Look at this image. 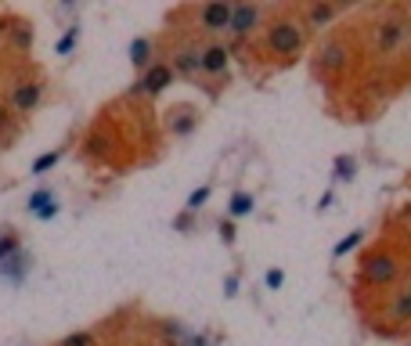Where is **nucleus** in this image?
Segmentation results:
<instances>
[{"instance_id":"obj_25","label":"nucleus","mask_w":411,"mask_h":346,"mask_svg":"<svg viewBox=\"0 0 411 346\" xmlns=\"http://www.w3.org/2000/svg\"><path fill=\"white\" fill-rule=\"evenodd\" d=\"M195 228V213H180V216H173V231H192Z\"/></svg>"},{"instance_id":"obj_21","label":"nucleus","mask_w":411,"mask_h":346,"mask_svg":"<svg viewBox=\"0 0 411 346\" xmlns=\"http://www.w3.org/2000/svg\"><path fill=\"white\" fill-rule=\"evenodd\" d=\"M54 346H98V339H94V332H69L66 339H58Z\"/></svg>"},{"instance_id":"obj_15","label":"nucleus","mask_w":411,"mask_h":346,"mask_svg":"<svg viewBox=\"0 0 411 346\" xmlns=\"http://www.w3.org/2000/svg\"><path fill=\"white\" fill-rule=\"evenodd\" d=\"M336 18V8L332 4H310L307 8V25H314V29H318V25H329Z\"/></svg>"},{"instance_id":"obj_6","label":"nucleus","mask_w":411,"mask_h":346,"mask_svg":"<svg viewBox=\"0 0 411 346\" xmlns=\"http://www.w3.org/2000/svg\"><path fill=\"white\" fill-rule=\"evenodd\" d=\"M202 76L209 80H224L228 76V61H231V47L228 44H220V40H209L202 44Z\"/></svg>"},{"instance_id":"obj_17","label":"nucleus","mask_w":411,"mask_h":346,"mask_svg":"<svg viewBox=\"0 0 411 346\" xmlns=\"http://www.w3.org/2000/svg\"><path fill=\"white\" fill-rule=\"evenodd\" d=\"M390 318H393V321H411V285H407V289H400V296L393 299Z\"/></svg>"},{"instance_id":"obj_9","label":"nucleus","mask_w":411,"mask_h":346,"mask_svg":"<svg viewBox=\"0 0 411 346\" xmlns=\"http://www.w3.org/2000/svg\"><path fill=\"white\" fill-rule=\"evenodd\" d=\"M155 58H159V54H155V40H152V37H134V40H130V66L137 69V76H141L148 66H155Z\"/></svg>"},{"instance_id":"obj_10","label":"nucleus","mask_w":411,"mask_h":346,"mask_svg":"<svg viewBox=\"0 0 411 346\" xmlns=\"http://www.w3.org/2000/svg\"><path fill=\"white\" fill-rule=\"evenodd\" d=\"M25 209L33 213L37 220H51V216H58V195L47 192V187H44V192H33V195H29V202H25Z\"/></svg>"},{"instance_id":"obj_7","label":"nucleus","mask_w":411,"mask_h":346,"mask_svg":"<svg viewBox=\"0 0 411 346\" xmlns=\"http://www.w3.org/2000/svg\"><path fill=\"white\" fill-rule=\"evenodd\" d=\"M260 18H264V8H257V4H235V15H231V29H228V33H231L235 40H249L252 33H257Z\"/></svg>"},{"instance_id":"obj_8","label":"nucleus","mask_w":411,"mask_h":346,"mask_svg":"<svg viewBox=\"0 0 411 346\" xmlns=\"http://www.w3.org/2000/svg\"><path fill=\"white\" fill-rule=\"evenodd\" d=\"M397 278V260L390 253H375L364 260V281L368 285H386V281Z\"/></svg>"},{"instance_id":"obj_26","label":"nucleus","mask_w":411,"mask_h":346,"mask_svg":"<svg viewBox=\"0 0 411 346\" xmlns=\"http://www.w3.org/2000/svg\"><path fill=\"white\" fill-rule=\"evenodd\" d=\"M264 281H267V289H281V285H286V271H281V267H271Z\"/></svg>"},{"instance_id":"obj_24","label":"nucleus","mask_w":411,"mask_h":346,"mask_svg":"<svg viewBox=\"0 0 411 346\" xmlns=\"http://www.w3.org/2000/svg\"><path fill=\"white\" fill-rule=\"evenodd\" d=\"M220 242H228V245H235V238H238V228H235V220L231 216H224V220H220Z\"/></svg>"},{"instance_id":"obj_4","label":"nucleus","mask_w":411,"mask_h":346,"mask_svg":"<svg viewBox=\"0 0 411 346\" xmlns=\"http://www.w3.org/2000/svg\"><path fill=\"white\" fill-rule=\"evenodd\" d=\"M44 90H47V80L37 73L33 80H15L11 83V90H8V101H11V109L18 112V116H29V112H37L40 109V101H44Z\"/></svg>"},{"instance_id":"obj_5","label":"nucleus","mask_w":411,"mask_h":346,"mask_svg":"<svg viewBox=\"0 0 411 346\" xmlns=\"http://www.w3.org/2000/svg\"><path fill=\"white\" fill-rule=\"evenodd\" d=\"M163 127H166L170 137H192L199 130V109L195 105H184V101L170 105L163 112Z\"/></svg>"},{"instance_id":"obj_19","label":"nucleus","mask_w":411,"mask_h":346,"mask_svg":"<svg viewBox=\"0 0 411 346\" xmlns=\"http://www.w3.org/2000/svg\"><path fill=\"white\" fill-rule=\"evenodd\" d=\"M209 195H213V187H209V184H202V187H195V192H192V195H188V202H184V209H188V213H199V209L206 206V199H209Z\"/></svg>"},{"instance_id":"obj_1","label":"nucleus","mask_w":411,"mask_h":346,"mask_svg":"<svg viewBox=\"0 0 411 346\" xmlns=\"http://www.w3.org/2000/svg\"><path fill=\"white\" fill-rule=\"evenodd\" d=\"M264 44H267L271 54H278V58H286V61H289L293 54L303 51L307 33H303V25H300V22H293V18H278V22H271V25L264 29Z\"/></svg>"},{"instance_id":"obj_3","label":"nucleus","mask_w":411,"mask_h":346,"mask_svg":"<svg viewBox=\"0 0 411 346\" xmlns=\"http://www.w3.org/2000/svg\"><path fill=\"white\" fill-rule=\"evenodd\" d=\"M188 15L195 18V29L199 33H228L231 29V15H235V4H220V0H213V4H199V8H188Z\"/></svg>"},{"instance_id":"obj_13","label":"nucleus","mask_w":411,"mask_h":346,"mask_svg":"<svg viewBox=\"0 0 411 346\" xmlns=\"http://www.w3.org/2000/svg\"><path fill=\"white\" fill-rule=\"evenodd\" d=\"M18 253H22L18 231H15V228H0V267H4L11 257H18Z\"/></svg>"},{"instance_id":"obj_29","label":"nucleus","mask_w":411,"mask_h":346,"mask_svg":"<svg viewBox=\"0 0 411 346\" xmlns=\"http://www.w3.org/2000/svg\"><path fill=\"white\" fill-rule=\"evenodd\" d=\"M4 148H8V144H4V137H0V152H4Z\"/></svg>"},{"instance_id":"obj_23","label":"nucleus","mask_w":411,"mask_h":346,"mask_svg":"<svg viewBox=\"0 0 411 346\" xmlns=\"http://www.w3.org/2000/svg\"><path fill=\"white\" fill-rule=\"evenodd\" d=\"M80 33H83V29H80V25H69V33H66V37H61V40L54 44V51H58V54H69V51L76 47V40H80Z\"/></svg>"},{"instance_id":"obj_22","label":"nucleus","mask_w":411,"mask_h":346,"mask_svg":"<svg viewBox=\"0 0 411 346\" xmlns=\"http://www.w3.org/2000/svg\"><path fill=\"white\" fill-rule=\"evenodd\" d=\"M361 238H364L361 231H350V235H346L343 242H336V249H332V257H336V260H339V257H346V253H350V249H357V245H361Z\"/></svg>"},{"instance_id":"obj_16","label":"nucleus","mask_w":411,"mask_h":346,"mask_svg":"<svg viewBox=\"0 0 411 346\" xmlns=\"http://www.w3.org/2000/svg\"><path fill=\"white\" fill-rule=\"evenodd\" d=\"M321 66L332 69V73L343 69V66H346V47H343V44H329V47L321 51Z\"/></svg>"},{"instance_id":"obj_20","label":"nucleus","mask_w":411,"mask_h":346,"mask_svg":"<svg viewBox=\"0 0 411 346\" xmlns=\"http://www.w3.org/2000/svg\"><path fill=\"white\" fill-rule=\"evenodd\" d=\"M354 173H357L354 155H339L336 159V180H354Z\"/></svg>"},{"instance_id":"obj_28","label":"nucleus","mask_w":411,"mask_h":346,"mask_svg":"<svg viewBox=\"0 0 411 346\" xmlns=\"http://www.w3.org/2000/svg\"><path fill=\"white\" fill-rule=\"evenodd\" d=\"M332 202H336V195H332V192H325V195H321V202H318V213H325Z\"/></svg>"},{"instance_id":"obj_27","label":"nucleus","mask_w":411,"mask_h":346,"mask_svg":"<svg viewBox=\"0 0 411 346\" xmlns=\"http://www.w3.org/2000/svg\"><path fill=\"white\" fill-rule=\"evenodd\" d=\"M235 292H238V278L231 274V278L224 281V296H235Z\"/></svg>"},{"instance_id":"obj_14","label":"nucleus","mask_w":411,"mask_h":346,"mask_svg":"<svg viewBox=\"0 0 411 346\" xmlns=\"http://www.w3.org/2000/svg\"><path fill=\"white\" fill-rule=\"evenodd\" d=\"M252 206H257V202H252V195H249V192H235V195H231V202H228V216H231V220H242V216H249V213H252Z\"/></svg>"},{"instance_id":"obj_11","label":"nucleus","mask_w":411,"mask_h":346,"mask_svg":"<svg viewBox=\"0 0 411 346\" xmlns=\"http://www.w3.org/2000/svg\"><path fill=\"white\" fill-rule=\"evenodd\" d=\"M8 37H11V47L18 54H25L29 47H33V22H29V18H15L11 29H8Z\"/></svg>"},{"instance_id":"obj_12","label":"nucleus","mask_w":411,"mask_h":346,"mask_svg":"<svg viewBox=\"0 0 411 346\" xmlns=\"http://www.w3.org/2000/svg\"><path fill=\"white\" fill-rule=\"evenodd\" d=\"M400 37H404L400 22H386V25H379V33H375V47L390 54V51H393V47L400 44Z\"/></svg>"},{"instance_id":"obj_30","label":"nucleus","mask_w":411,"mask_h":346,"mask_svg":"<svg viewBox=\"0 0 411 346\" xmlns=\"http://www.w3.org/2000/svg\"><path fill=\"white\" fill-rule=\"evenodd\" d=\"M407 54H411V44H407Z\"/></svg>"},{"instance_id":"obj_2","label":"nucleus","mask_w":411,"mask_h":346,"mask_svg":"<svg viewBox=\"0 0 411 346\" xmlns=\"http://www.w3.org/2000/svg\"><path fill=\"white\" fill-rule=\"evenodd\" d=\"M177 80V73L166 66L163 58H155V66H148L141 76H137V83L130 87V98H141V101H152V98H159V94L170 87Z\"/></svg>"},{"instance_id":"obj_18","label":"nucleus","mask_w":411,"mask_h":346,"mask_svg":"<svg viewBox=\"0 0 411 346\" xmlns=\"http://www.w3.org/2000/svg\"><path fill=\"white\" fill-rule=\"evenodd\" d=\"M61 155H66V152H61V148H54V152H44L40 159H37L33 166H29V173H33V177H44L47 170H54V166L61 163Z\"/></svg>"}]
</instances>
